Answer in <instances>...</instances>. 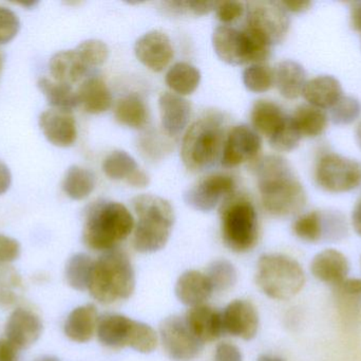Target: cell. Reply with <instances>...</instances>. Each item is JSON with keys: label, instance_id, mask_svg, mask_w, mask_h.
<instances>
[{"label": "cell", "instance_id": "25", "mask_svg": "<svg viewBox=\"0 0 361 361\" xmlns=\"http://www.w3.org/2000/svg\"><path fill=\"white\" fill-rule=\"evenodd\" d=\"M49 69L55 82L72 86L84 78L89 68L74 49L55 53L51 57Z\"/></svg>", "mask_w": 361, "mask_h": 361}, {"label": "cell", "instance_id": "46", "mask_svg": "<svg viewBox=\"0 0 361 361\" xmlns=\"http://www.w3.org/2000/svg\"><path fill=\"white\" fill-rule=\"evenodd\" d=\"M216 18L223 23H233L239 19L245 12V4L239 1L218 2L216 8Z\"/></svg>", "mask_w": 361, "mask_h": 361}, {"label": "cell", "instance_id": "27", "mask_svg": "<svg viewBox=\"0 0 361 361\" xmlns=\"http://www.w3.org/2000/svg\"><path fill=\"white\" fill-rule=\"evenodd\" d=\"M302 95L310 105L330 108L343 97V87L333 76H319L307 82Z\"/></svg>", "mask_w": 361, "mask_h": 361}, {"label": "cell", "instance_id": "6", "mask_svg": "<svg viewBox=\"0 0 361 361\" xmlns=\"http://www.w3.org/2000/svg\"><path fill=\"white\" fill-rule=\"evenodd\" d=\"M221 235L231 251L243 254L258 243V215L252 201L231 195L221 206Z\"/></svg>", "mask_w": 361, "mask_h": 361}, {"label": "cell", "instance_id": "49", "mask_svg": "<svg viewBox=\"0 0 361 361\" xmlns=\"http://www.w3.org/2000/svg\"><path fill=\"white\" fill-rule=\"evenodd\" d=\"M19 350L6 338L0 339V361H17Z\"/></svg>", "mask_w": 361, "mask_h": 361}, {"label": "cell", "instance_id": "1", "mask_svg": "<svg viewBox=\"0 0 361 361\" xmlns=\"http://www.w3.org/2000/svg\"><path fill=\"white\" fill-rule=\"evenodd\" d=\"M254 170L267 213L275 218H288L302 210L307 194L286 159L269 155L258 160Z\"/></svg>", "mask_w": 361, "mask_h": 361}, {"label": "cell", "instance_id": "12", "mask_svg": "<svg viewBox=\"0 0 361 361\" xmlns=\"http://www.w3.org/2000/svg\"><path fill=\"white\" fill-rule=\"evenodd\" d=\"M160 337L167 355L175 361L197 358L204 345L191 333L184 317L171 316L160 324Z\"/></svg>", "mask_w": 361, "mask_h": 361}, {"label": "cell", "instance_id": "31", "mask_svg": "<svg viewBox=\"0 0 361 361\" xmlns=\"http://www.w3.org/2000/svg\"><path fill=\"white\" fill-rule=\"evenodd\" d=\"M38 88L44 93L48 103L54 110H67L72 112L74 108L80 106L78 93L73 90L71 85L55 82L50 78H39L37 83Z\"/></svg>", "mask_w": 361, "mask_h": 361}, {"label": "cell", "instance_id": "4", "mask_svg": "<svg viewBox=\"0 0 361 361\" xmlns=\"http://www.w3.org/2000/svg\"><path fill=\"white\" fill-rule=\"evenodd\" d=\"M135 288V275L130 259L122 250L104 252L92 267L88 290L102 304L127 300Z\"/></svg>", "mask_w": 361, "mask_h": 361}, {"label": "cell", "instance_id": "28", "mask_svg": "<svg viewBox=\"0 0 361 361\" xmlns=\"http://www.w3.org/2000/svg\"><path fill=\"white\" fill-rule=\"evenodd\" d=\"M274 84L282 97L295 100L302 93L307 84L305 68L294 61H280L274 69Z\"/></svg>", "mask_w": 361, "mask_h": 361}, {"label": "cell", "instance_id": "14", "mask_svg": "<svg viewBox=\"0 0 361 361\" xmlns=\"http://www.w3.org/2000/svg\"><path fill=\"white\" fill-rule=\"evenodd\" d=\"M235 182L231 176L223 174L204 177L185 192V203L201 212L212 211L220 203L233 195Z\"/></svg>", "mask_w": 361, "mask_h": 361}, {"label": "cell", "instance_id": "45", "mask_svg": "<svg viewBox=\"0 0 361 361\" xmlns=\"http://www.w3.org/2000/svg\"><path fill=\"white\" fill-rule=\"evenodd\" d=\"M20 29V21L10 8L0 6V45L14 40Z\"/></svg>", "mask_w": 361, "mask_h": 361}, {"label": "cell", "instance_id": "10", "mask_svg": "<svg viewBox=\"0 0 361 361\" xmlns=\"http://www.w3.org/2000/svg\"><path fill=\"white\" fill-rule=\"evenodd\" d=\"M315 177L318 186L328 192H350L361 184V165L353 159L328 153L318 160Z\"/></svg>", "mask_w": 361, "mask_h": 361}, {"label": "cell", "instance_id": "36", "mask_svg": "<svg viewBox=\"0 0 361 361\" xmlns=\"http://www.w3.org/2000/svg\"><path fill=\"white\" fill-rule=\"evenodd\" d=\"M23 292V279L16 269L0 266V307L8 309L16 304Z\"/></svg>", "mask_w": 361, "mask_h": 361}, {"label": "cell", "instance_id": "50", "mask_svg": "<svg viewBox=\"0 0 361 361\" xmlns=\"http://www.w3.org/2000/svg\"><path fill=\"white\" fill-rule=\"evenodd\" d=\"M127 184L135 188H145L149 184V177L145 172L141 171L137 169V171L133 172L130 176L126 179Z\"/></svg>", "mask_w": 361, "mask_h": 361}, {"label": "cell", "instance_id": "53", "mask_svg": "<svg viewBox=\"0 0 361 361\" xmlns=\"http://www.w3.org/2000/svg\"><path fill=\"white\" fill-rule=\"evenodd\" d=\"M351 25L354 30L361 32V1L352 4Z\"/></svg>", "mask_w": 361, "mask_h": 361}, {"label": "cell", "instance_id": "52", "mask_svg": "<svg viewBox=\"0 0 361 361\" xmlns=\"http://www.w3.org/2000/svg\"><path fill=\"white\" fill-rule=\"evenodd\" d=\"M12 175L6 163L0 160V195L4 194L10 189Z\"/></svg>", "mask_w": 361, "mask_h": 361}, {"label": "cell", "instance_id": "44", "mask_svg": "<svg viewBox=\"0 0 361 361\" xmlns=\"http://www.w3.org/2000/svg\"><path fill=\"white\" fill-rule=\"evenodd\" d=\"M218 2L197 1V0H176V1L164 2L167 10L171 13L180 15H195L202 16L214 11Z\"/></svg>", "mask_w": 361, "mask_h": 361}, {"label": "cell", "instance_id": "5", "mask_svg": "<svg viewBox=\"0 0 361 361\" xmlns=\"http://www.w3.org/2000/svg\"><path fill=\"white\" fill-rule=\"evenodd\" d=\"M222 120L210 114L195 121L185 133L180 157L187 170L202 172L212 167L221 157L224 144Z\"/></svg>", "mask_w": 361, "mask_h": 361}, {"label": "cell", "instance_id": "56", "mask_svg": "<svg viewBox=\"0 0 361 361\" xmlns=\"http://www.w3.org/2000/svg\"><path fill=\"white\" fill-rule=\"evenodd\" d=\"M356 141H357L358 146H360L361 150V123H360L357 129H356Z\"/></svg>", "mask_w": 361, "mask_h": 361}, {"label": "cell", "instance_id": "22", "mask_svg": "<svg viewBox=\"0 0 361 361\" xmlns=\"http://www.w3.org/2000/svg\"><path fill=\"white\" fill-rule=\"evenodd\" d=\"M161 121L167 135L175 137L184 131L191 116V105L179 95L164 93L159 99Z\"/></svg>", "mask_w": 361, "mask_h": 361}, {"label": "cell", "instance_id": "24", "mask_svg": "<svg viewBox=\"0 0 361 361\" xmlns=\"http://www.w3.org/2000/svg\"><path fill=\"white\" fill-rule=\"evenodd\" d=\"M99 324V314L93 304L74 309L66 320L63 332L70 341L78 343H88L94 336Z\"/></svg>", "mask_w": 361, "mask_h": 361}, {"label": "cell", "instance_id": "47", "mask_svg": "<svg viewBox=\"0 0 361 361\" xmlns=\"http://www.w3.org/2000/svg\"><path fill=\"white\" fill-rule=\"evenodd\" d=\"M20 252L21 247L18 241L0 235V266H6L18 260Z\"/></svg>", "mask_w": 361, "mask_h": 361}, {"label": "cell", "instance_id": "18", "mask_svg": "<svg viewBox=\"0 0 361 361\" xmlns=\"http://www.w3.org/2000/svg\"><path fill=\"white\" fill-rule=\"evenodd\" d=\"M225 333L244 341H252L259 329L256 307L245 300H235L222 312Z\"/></svg>", "mask_w": 361, "mask_h": 361}, {"label": "cell", "instance_id": "30", "mask_svg": "<svg viewBox=\"0 0 361 361\" xmlns=\"http://www.w3.org/2000/svg\"><path fill=\"white\" fill-rule=\"evenodd\" d=\"M114 117L120 124L131 129H143L148 122V110L145 102L137 95H128L118 100L114 108Z\"/></svg>", "mask_w": 361, "mask_h": 361}, {"label": "cell", "instance_id": "11", "mask_svg": "<svg viewBox=\"0 0 361 361\" xmlns=\"http://www.w3.org/2000/svg\"><path fill=\"white\" fill-rule=\"evenodd\" d=\"M245 11V28L262 36L271 46L284 40L290 29V20L280 1L247 2Z\"/></svg>", "mask_w": 361, "mask_h": 361}, {"label": "cell", "instance_id": "15", "mask_svg": "<svg viewBox=\"0 0 361 361\" xmlns=\"http://www.w3.org/2000/svg\"><path fill=\"white\" fill-rule=\"evenodd\" d=\"M262 148L260 135L247 125H237L229 131L221 154V165L235 167L254 160Z\"/></svg>", "mask_w": 361, "mask_h": 361}, {"label": "cell", "instance_id": "54", "mask_svg": "<svg viewBox=\"0 0 361 361\" xmlns=\"http://www.w3.org/2000/svg\"><path fill=\"white\" fill-rule=\"evenodd\" d=\"M352 225L355 232L361 237V197L352 212Z\"/></svg>", "mask_w": 361, "mask_h": 361}, {"label": "cell", "instance_id": "48", "mask_svg": "<svg viewBox=\"0 0 361 361\" xmlns=\"http://www.w3.org/2000/svg\"><path fill=\"white\" fill-rule=\"evenodd\" d=\"M214 361H243L239 348L228 343H220L214 352Z\"/></svg>", "mask_w": 361, "mask_h": 361}, {"label": "cell", "instance_id": "51", "mask_svg": "<svg viewBox=\"0 0 361 361\" xmlns=\"http://www.w3.org/2000/svg\"><path fill=\"white\" fill-rule=\"evenodd\" d=\"M286 12L301 13L309 10L312 6L311 1H303V0H290V1H280Z\"/></svg>", "mask_w": 361, "mask_h": 361}, {"label": "cell", "instance_id": "2", "mask_svg": "<svg viewBox=\"0 0 361 361\" xmlns=\"http://www.w3.org/2000/svg\"><path fill=\"white\" fill-rule=\"evenodd\" d=\"M135 225L133 216L124 205L99 201L87 210L82 241L89 249L110 251L131 235Z\"/></svg>", "mask_w": 361, "mask_h": 361}, {"label": "cell", "instance_id": "43", "mask_svg": "<svg viewBox=\"0 0 361 361\" xmlns=\"http://www.w3.org/2000/svg\"><path fill=\"white\" fill-rule=\"evenodd\" d=\"M331 108V119L336 125L351 124L360 116V102L353 97H341Z\"/></svg>", "mask_w": 361, "mask_h": 361}, {"label": "cell", "instance_id": "39", "mask_svg": "<svg viewBox=\"0 0 361 361\" xmlns=\"http://www.w3.org/2000/svg\"><path fill=\"white\" fill-rule=\"evenodd\" d=\"M243 83L252 93H265L274 85V70L263 64L250 65L243 71Z\"/></svg>", "mask_w": 361, "mask_h": 361}, {"label": "cell", "instance_id": "9", "mask_svg": "<svg viewBox=\"0 0 361 361\" xmlns=\"http://www.w3.org/2000/svg\"><path fill=\"white\" fill-rule=\"evenodd\" d=\"M212 45L216 55L229 65L262 64L271 53V47L260 36L229 25H220L214 30Z\"/></svg>", "mask_w": 361, "mask_h": 361}, {"label": "cell", "instance_id": "37", "mask_svg": "<svg viewBox=\"0 0 361 361\" xmlns=\"http://www.w3.org/2000/svg\"><path fill=\"white\" fill-rule=\"evenodd\" d=\"M137 169V161L124 150H114L103 163L104 173L114 180H126Z\"/></svg>", "mask_w": 361, "mask_h": 361}, {"label": "cell", "instance_id": "57", "mask_svg": "<svg viewBox=\"0 0 361 361\" xmlns=\"http://www.w3.org/2000/svg\"><path fill=\"white\" fill-rule=\"evenodd\" d=\"M38 361H59V360H57V358L50 357V356H49V357H44V358H42V360H38Z\"/></svg>", "mask_w": 361, "mask_h": 361}, {"label": "cell", "instance_id": "58", "mask_svg": "<svg viewBox=\"0 0 361 361\" xmlns=\"http://www.w3.org/2000/svg\"><path fill=\"white\" fill-rule=\"evenodd\" d=\"M2 69V57L1 54H0V71H1Z\"/></svg>", "mask_w": 361, "mask_h": 361}, {"label": "cell", "instance_id": "17", "mask_svg": "<svg viewBox=\"0 0 361 361\" xmlns=\"http://www.w3.org/2000/svg\"><path fill=\"white\" fill-rule=\"evenodd\" d=\"M42 322L39 316L27 309L13 311L4 329L6 338L19 351L29 349L42 336Z\"/></svg>", "mask_w": 361, "mask_h": 361}, {"label": "cell", "instance_id": "8", "mask_svg": "<svg viewBox=\"0 0 361 361\" xmlns=\"http://www.w3.org/2000/svg\"><path fill=\"white\" fill-rule=\"evenodd\" d=\"M97 335L99 343L110 349L129 347L139 353L149 354L158 345V335L152 326L118 314H106L99 318Z\"/></svg>", "mask_w": 361, "mask_h": 361}, {"label": "cell", "instance_id": "40", "mask_svg": "<svg viewBox=\"0 0 361 361\" xmlns=\"http://www.w3.org/2000/svg\"><path fill=\"white\" fill-rule=\"evenodd\" d=\"M301 137L293 117L288 114L282 126L269 138V142L278 152H290L299 146Z\"/></svg>", "mask_w": 361, "mask_h": 361}, {"label": "cell", "instance_id": "33", "mask_svg": "<svg viewBox=\"0 0 361 361\" xmlns=\"http://www.w3.org/2000/svg\"><path fill=\"white\" fill-rule=\"evenodd\" d=\"M167 86L175 91L176 95H191L197 90L201 81L200 70L188 63H177L166 73Z\"/></svg>", "mask_w": 361, "mask_h": 361}, {"label": "cell", "instance_id": "41", "mask_svg": "<svg viewBox=\"0 0 361 361\" xmlns=\"http://www.w3.org/2000/svg\"><path fill=\"white\" fill-rule=\"evenodd\" d=\"M335 295L341 309H348L350 313L358 311L361 307V279H350L334 286Z\"/></svg>", "mask_w": 361, "mask_h": 361}, {"label": "cell", "instance_id": "23", "mask_svg": "<svg viewBox=\"0 0 361 361\" xmlns=\"http://www.w3.org/2000/svg\"><path fill=\"white\" fill-rule=\"evenodd\" d=\"M214 290L204 273L197 271L183 273L176 284V295L180 302L186 307L204 304L212 296Z\"/></svg>", "mask_w": 361, "mask_h": 361}, {"label": "cell", "instance_id": "38", "mask_svg": "<svg viewBox=\"0 0 361 361\" xmlns=\"http://www.w3.org/2000/svg\"><path fill=\"white\" fill-rule=\"evenodd\" d=\"M206 277L209 280L214 292H226L237 282V271L228 261L216 260L210 263Z\"/></svg>", "mask_w": 361, "mask_h": 361}, {"label": "cell", "instance_id": "26", "mask_svg": "<svg viewBox=\"0 0 361 361\" xmlns=\"http://www.w3.org/2000/svg\"><path fill=\"white\" fill-rule=\"evenodd\" d=\"M76 93L78 103L89 114H103L111 107V91L105 81L99 76L87 78Z\"/></svg>", "mask_w": 361, "mask_h": 361}, {"label": "cell", "instance_id": "32", "mask_svg": "<svg viewBox=\"0 0 361 361\" xmlns=\"http://www.w3.org/2000/svg\"><path fill=\"white\" fill-rule=\"evenodd\" d=\"M292 117L302 137H318L322 135L328 127V116L324 110L315 106H299Z\"/></svg>", "mask_w": 361, "mask_h": 361}, {"label": "cell", "instance_id": "55", "mask_svg": "<svg viewBox=\"0 0 361 361\" xmlns=\"http://www.w3.org/2000/svg\"><path fill=\"white\" fill-rule=\"evenodd\" d=\"M257 361H284L282 360L281 358L276 357V356L267 355V354H263V355H260L258 357V360Z\"/></svg>", "mask_w": 361, "mask_h": 361}, {"label": "cell", "instance_id": "29", "mask_svg": "<svg viewBox=\"0 0 361 361\" xmlns=\"http://www.w3.org/2000/svg\"><path fill=\"white\" fill-rule=\"evenodd\" d=\"M288 114L279 105L271 101L259 100L254 104L250 112L252 129L259 135L271 138L283 124Z\"/></svg>", "mask_w": 361, "mask_h": 361}, {"label": "cell", "instance_id": "21", "mask_svg": "<svg viewBox=\"0 0 361 361\" xmlns=\"http://www.w3.org/2000/svg\"><path fill=\"white\" fill-rule=\"evenodd\" d=\"M311 271L320 282L336 286L347 279L350 263L338 250L326 249L316 254L311 263Z\"/></svg>", "mask_w": 361, "mask_h": 361}, {"label": "cell", "instance_id": "16", "mask_svg": "<svg viewBox=\"0 0 361 361\" xmlns=\"http://www.w3.org/2000/svg\"><path fill=\"white\" fill-rule=\"evenodd\" d=\"M137 59L148 69L161 72L169 65L173 57L171 38L161 31L147 32L135 45Z\"/></svg>", "mask_w": 361, "mask_h": 361}, {"label": "cell", "instance_id": "13", "mask_svg": "<svg viewBox=\"0 0 361 361\" xmlns=\"http://www.w3.org/2000/svg\"><path fill=\"white\" fill-rule=\"evenodd\" d=\"M293 232L301 241L319 243L341 239L347 232V227L343 218L337 214L313 211L303 214L295 220Z\"/></svg>", "mask_w": 361, "mask_h": 361}, {"label": "cell", "instance_id": "20", "mask_svg": "<svg viewBox=\"0 0 361 361\" xmlns=\"http://www.w3.org/2000/svg\"><path fill=\"white\" fill-rule=\"evenodd\" d=\"M189 330L202 343L218 341L225 334L222 312L208 305L191 307L185 316Z\"/></svg>", "mask_w": 361, "mask_h": 361}, {"label": "cell", "instance_id": "42", "mask_svg": "<svg viewBox=\"0 0 361 361\" xmlns=\"http://www.w3.org/2000/svg\"><path fill=\"white\" fill-rule=\"evenodd\" d=\"M75 51L88 68L104 65L109 57L107 45L99 40H85L76 47Z\"/></svg>", "mask_w": 361, "mask_h": 361}, {"label": "cell", "instance_id": "35", "mask_svg": "<svg viewBox=\"0 0 361 361\" xmlns=\"http://www.w3.org/2000/svg\"><path fill=\"white\" fill-rule=\"evenodd\" d=\"M94 261L86 254H76L66 265V280L70 288L78 292L88 290Z\"/></svg>", "mask_w": 361, "mask_h": 361}, {"label": "cell", "instance_id": "19", "mask_svg": "<svg viewBox=\"0 0 361 361\" xmlns=\"http://www.w3.org/2000/svg\"><path fill=\"white\" fill-rule=\"evenodd\" d=\"M40 129L50 143L59 148H69L78 138L75 119L72 112L44 110L38 119Z\"/></svg>", "mask_w": 361, "mask_h": 361}, {"label": "cell", "instance_id": "34", "mask_svg": "<svg viewBox=\"0 0 361 361\" xmlns=\"http://www.w3.org/2000/svg\"><path fill=\"white\" fill-rule=\"evenodd\" d=\"M95 182L97 180L92 172L78 165H72L63 177V190L73 201H82L93 192Z\"/></svg>", "mask_w": 361, "mask_h": 361}, {"label": "cell", "instance_id": "3", "mask_svg": "<svg viewBox=\"0 0 361 361\" xmlns=\"http://www.w3.org/2000/svg\"><path fill=\"white\" fill-rule=\"evenodd\" d=\"M137 216L133 246L142 254H154L166 246L175 224V212L169 201L142 194L131 201Z\"/></svg>", "mask_w": 361, "mask_h": 361}, {"label": "cell", "instance_id": "7", "mask_svg": "<svg viewBox=\"0 0 361 361\" xmlns=\"http://www.w3.org/2000/svg\"><path fill=\"white\" fill-rule=\"evenodd\" d=\"M256 282L269 298L288 300L302 290L305 275L294 259L284 254H269L259 259Z\"/></svg>", "mask_w": 361, "mask_h": 361}]
</instances>
